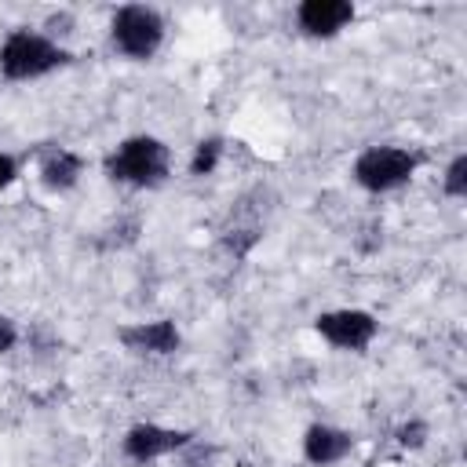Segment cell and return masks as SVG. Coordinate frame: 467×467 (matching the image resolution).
I'll return each instance as SVG.
<instances>
[{
    "mask_svg": "<svg viewBox=\"0 0 467 467\" xmlns=\"http://www.w3.org/2000/svg\"><path fill=\"white\" fill-rule=\"evenodd\" d=\"M171 171V153L153 135H131L106 157V175L124 186H161Z\"/></svg>",
    "mask_w": 467,
    "mask_h": 467,
    "instance_id": "cell-1",
    "label": "cell"
},
{
    "mask_svg": "<svg viewBox=\"0 0 467 467\" xmlns=\"http://www.w3.org/2000/svg\"><path fill=\"white\" fill-rule=\"evenodd\" d=\"M69 55L58 40L33 33V29H15L0 44V73L7 80H36L58 66H66Z\"/></svg>",
    "mask_w": 467,
    "mask_h": 467,
    "instance_id": "cell-2",
    "label": "cell"
},
{
    "mask_svg": "<svg viewBox=\"0 0 467 467\" xmlns=\"http://www.w3.org/2000/svg\"><path fill=\"white\" fill-rule=\"evenodd\" d=\"M420 168V157L405 146H368L354 161V182L368 193H387L405 186Z\"/></svg>",
    "mask_w": 467,
    "mask_h": 467,
    "instance_id": "cell-3",
    "label": "cell"
},
{
    "mask_svg": "<svg viewBox=\"0 0 467 467\" xmlns=\"http://www.w3.org/2000/svg\"><path fill=\"white\" fill-rule=\"evenodd\" d=\"M109 33H113V44L120 55L153 58L164 40V18H161V11L146 7V4H124V7H117Z\"/></svg>",
    "mask_w": 467,
    "mask_h": 467,
    "instance_id": "cell-4",
    "label": "cell"
},
{
    "mask_svg": "<svg viewBox=\"0 0 467 467\" xmlns=\"http://www.w3.org/2000/svg\"><path fill=\"white\" fill-rule=\"evenodd\" d=\"M317 336L328 339L332 347L339 350H365L376 332H379V321L368 314V310H354V306H343V310H328V314H317L314 321Z\"/></svg>",
    "mask_w": 467,
    "mask_h": 467,
    "instance_id": "cell-5",
    "label": "cell"
},
{
    "mask_svg": "<svg viewBox=\"0 0 467 467\" xmlns=\"http://www.w3.org/2000/svg\"><path fill=\"white\" fill-rule=\"evenodd\" d=\"M190 438H193L190 431H171L161 423H135L124 434V456L135 463H150V460H161L168 452H179Z\"/></svg>",
    "mask_w": 467,
    "mask_h": 467,
    "instance_id": "cell-6",
    "label": "cell"
},
{
    "mask_svg": "<svg viewBox=\"0 0 467 467\" xmlns=\"http://www.w3.org/2000/svg\"><path fill=\"white\" fill-rule=\"evenodd\" d=\"M296 22L310 36H336L347 22H354L350 0H303L296 7Z\"/></svg>",
    "mask_w": 467,
    "mask_h": 467,
    "instance_id": "cell-7",
    "label": "cell"
},
{
    "mask_svg": "<svg viewBox=\"0 0 467 467\" xmlns=\"http://www.w3.org/2000/svg\"><path fill=\"white\" fill-rule=\"evenodd\" d=\"M117 339L135 350V354H175L179 350V328L171 321H139V325H124L117 332Z\"/></svg>",
    "mask_w": 467,
    "mask_h": 467,
    "instance_id": "cell-8",
    "label": "cell"
},
{
    "mask_svg": "<svg viewBox=\"0 0 467 467\" xmlns=\"http://www.w3.org/2000/svg\"><path fill=\"white\" fill-rule=\"evenodd\" d=\"M350 449H354V438L347 431H339V427H328V423H310L306 434H303V456L314 467H332Z\"/></svg>",
    "mask_w": 467,
    "mask_h": 467,
    "instance_id": "cell-9",
    "label": "cell"
},
{
    "mask_svg": "<svg viewBox=\"0 0 467 467\" xmlns=\"http://www.w3.org/2000/svg\"><path fill=\"white\" fill-rule=\"evenodd\" d=\"M80 175H84V157L73 153V150L55 146V150H47V153L40 157V182H44L47 190H55V193L73 190V186L80 182Z\"/></svg>",
    "mask_w": 467,
    "mask_h": 467,
    "instance_id": "cell-10",
    "label": "cell"
},
{
    "mask_svg": "<svg viewBox=\"0 0 467 467\" xmlns=\"http://www.w3.org/2000/svg\"><path fill=\"white\" fill-rule=\"evenodd\" d=\"M219 157H223V139L219 135H208L193 146V157H190V175H212L219 168Z\"/></svg>",
    "mask_w": 467,
    "mask_h": 467,
    "instance_id": "cell-11",
    "label": "cell"
},
{
    "mask_svg": "<svg viewBox=\"0 0 467 467\" xmlns=\"http://www.w3.org/2000/svg\"><path fill=\"white\" fill-rule=\"evenodd\" d=\"M175 456H179V467H212L215 456H219V449L208 445V441H201V438H190Z\"/></svg>",
    "mask_w": 467,
    "mask_h": 467,
    "instance_id": "cell-12",
    "label": "cell"
},
{
    "mask_svg": "<svg viewBox=\"0 0 467 467\" xmlns=\"http://www.w3.org/2000/svg\"><path fill=\"white\" fill-rule=\"evenodd\" d=\"M441 190L445 197H467V153H456L445 168V179H441Z\"/></svg>",
    "mask_w": 467,
    "mask_h": 467,
    "instance_id": "cell-13",
    "label": "cell"
},
{
    "mask_svg": "<svg viewBox=\"0 0 467 467\" xmlns=\"http://www.w3.org/2000/svg\"><path fill=\"white\" fill-rule=\"evenodd\" d=\"M427 423L423 420H409V423H401L398 427V445L401 449H423L427 445Z\"/></svg>",
    "mask_w": 467,
    "mask_h": 467,
    "instance_id": "cell-14",
    "label": "cell"
},
{
    "mask_svg": "<svg viewBox=\"0 0 467 467\" xmlns=\"http://www.w3.org/2000/svg\"><path fill=\"white\" fill-rule=\"evenodd\" d=\"M15 343H18V325L7 314H0V354L15 350Z\"/></svg>",
    "mask_w": 467,
    "mask_h": 467,
    "instance_id": "cell-15",
    "label": "cell"
},
{
    "mask_svg": "<svg viewBox=\"0 0 467 467\" xmlns=\"http://www.w3.org/2000/svg\"><path fill=\"white\" fill-rule=\"evenodd\" d=\"M69 26H73V18H69L66 11H62V15H51V18H47V26H44V29H47L44 36H51V40H55V36H66V33H69Z\"/></svg>",
    "mask_w": 467,
    "mask_h": 467,
    "instance_id": "cell-16",
    "label": "cell"
},
{
    "mask_svg": "<svg viewBox=\"0 0 467 467\" xmlns=\"http://www.w3.org/2000/svg\"><path fill=\"white\" fill-rule=\"evenodd\" d=\"M15 171H18V168H15V161H11L7 153H0V190H4V186H11Z\"/></svg>",
    "mask_w": 467,
    "mask_h": 467,
    "instance_id": "cell-17",
    "label": "cell"
}]
</instances>
